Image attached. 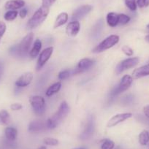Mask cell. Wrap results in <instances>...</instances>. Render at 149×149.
Wrapping results in <instances>:
<instances>
[{
  "mask_svg": "<svg viewBox=\"0 0 149 149\" xmlns=\"http://www.w3.org/2000/svg\"><path fill=\"white\" fill-rule=\"evenodd\" d=\"M69 113H70V107L67 102L64 101L61 102L58 110L54 113V115L46 121L48 129L50 130L55 129L67 117Z\"/></svg>",
  "mask_w": 149,
  "mask_h": 149,
  "instance_id": "obj_1",
  "label": "cell"
},
{
  "mask_svg": "<svg viewBox=\"0 0 149 149\" xmlns=\"http://www.w3.org/2000/svg\"><path fill=\"white\" fill-rule=\"evenodd\" d=\"M49 9L50 8H45L43 6L40 8L34 13L31 18L29 20L28 23H27V27L30 29H33L42 24L48 17V13H49Z\"/></svg>",
  "mask_w": 149,
  "mask_h": 149,
  "instance_id": "obj_2",
  "label": "cell"
},
{
  "mask_svg": "<svg viewBox=\"0 0 149 149\" xmlns=\"http://www.w3.org/2000/svg\"><path fill=\"white\" fill-rule=\"evenodd\" d=\"M119 36L116 35V34L109 36L107 38H105L104 40L102 41L98 45H97L92 50V52L95 53V54H98V53H102L103 51H106V50L110 49L112 47H113L114 45H116L119 42Z\"/></svg>",
  "mask_w": 149,
  "mask_h": 149,
  "instance_id": "obj_3",
  "label": "cell"
},
{
  "mask_svg": "<svg viewBox=\"0 0 149 149\" xmlns=\"http://www.w3.org/2000/svg\"><path fill=\"white\" fill-rule=\"evenodd\" d=\"M29 102L33 111L37 116H42L45 112V99L41 96H31L29 98Z\"/></svg>",
  "mask_w": 149,
  "mask_h": 149,
  "instance_id": "obj_4",
  "label": "cell"
},
{
  "mask_svg": "<svg viewBox=\"0 0 149 149\" xmlns=\"http://www.w3.org/2000/svg\"><path fill=\"white\" fill-rule=\"evenodd\" d=\"M133 83V78L129 74H125L124 76L122 77L121 81L118 84V85L114 88L110 93V95L112 97H115V96L118 95L121 93L127 91Z\"/></svg>",
  "mask_w": 149,
  "mask_h": 149,
  "instance_id": "obj_5",
  "label": "cell"
},
{
  "mask_svg": "<svg viewBox=\"0 0 149 149\" xmlns=\"http://www.w3.org/2000/svg\"><path fill=\"white\" fill-rule=\"evenodd\" d=\"M139 61H140V58L138 57H132V58H126L118 63V65L116 67V73L117 74H119L126 70L133 68L138 64Z\"/></svg>",
  "mask_w": 149,
  "mask_h": 149,
  "instance_id": "obj_6",
  "label": "cell"
},
{
  "mask_svg": "<svg viewBox=\"0 0 149 149\" xmlns=\"http://www.w3.org/2000/svg\"><path fill=\"white\" fill-rule=\"evenodd\" d=\"M34 40V34L33 33H29L26 34L25 37L22 39V40L18 44V49H19L20 57H26L28 54L29 51L30 49L31 44Z\"/></svg>",
  "mask_w": 149,
  "mask_h": 149,
  "instance_id": "obj_7",
  "label": "cell"
},
{
  "mask_svg": "<svg viewBox=\"0 0 149 149\" xmlns=\"http://www.w3.org/2000/svg\"><path fill=\"white\" fill-rule=\"evenodd\" d=\"M95 130V120L93 116H89L87 121L86 125L84 131L80 135V138L82 140H86L93 135Z\"/></svg>",
  "mask_w": 149,
  "mask_h": 149,
  "instance_id": "obj_8",
  "label": "cell"
},
{
  "mask_svg": "<svg viewBox=\"0 0 149 149\" xmlns=\"http://www.w3.org/2000/svg\"><path fill=\"white\" fill-rule=\"evenodd\" d=\"M95 61L88 58H85L79 61L77 64L76 67L74 70H72V74H80L89 70L91 67L94 66Z\"/></svg>",
  "mask_w": 149,
  "mask_h": 149,
  "instance_id": "obj_9",
  "label": "cell"
},
{
  "mask_svg": "<svg viewBox=\"0 0 149 149\" xmlns=\"http://www.w3.org/2000/svg\"><path fill=\"white\" fill-rule=\"evenodd\" d=\"M54 52V48L53 47H48V48L44 49L42 52L40 54L37 63V70H40L45 64L47 61L50 59Z\"/></svg>",
  "mask_w": 149,
  "mask_h": 149,
  "instance_id": "obj_10",
  "label": "cell"
},
{
  "mask_svg": "<svg viewBox=\"0 0 149 149\" xmlns=\"http://www.w3.org/2000/svg\"><path fill=\"white\" fill-rule=\"evenodd\" d=\"M132 116V113H124L116 114V115L113 116L109 120L108 122H107V127H109V128L115 127V126L118 125L120 123H122L126 120L129 119Z\"/></svg>",
  "mask_w": 149,
  "mask_h": 149,
  "instance_id": "obj_11",
  "label": "cell"
},
{
  "mask_svg": "<svg viewBox=\"0 0 149 149\" xmlns=\"http://www.w3.org/2000/svg\"><path fill=\"white\" fill-rule=\"evenodd\" d=\"M91 10H92V6H91V5H82V6L77 8V9L73 12L72 19L73 21H78V20L82 19L83 18H84L86 15H87L90 12H91Z\"/></svg>",
  "mask_w": 149,
  "mask_h": 149,
  "instance_id": "obj_12",
  "label": "cell"
},
{
  "mask_svg": "<svg viewBox=\"0 0 149 149\" xmlns=\"http://www.w3.org/2000/svg\"><path fill=\"white\" fill-rule=\"evenodd\" d=\"M33 74L31 72H25L19 77L15 81V86L18 88H24L30 85L33 80Z\"/></svg>",
  "mask_w": 149,
  "mask_h": 149,
  "instance_id": "obj_13",
  "label": "cell"
},
{
  "mask_svg": "<svg viewBox=\"0 0 149 149\" xmlns=\"http://www.w3.org/2000/svg\"><path fill=\"white\" fill-rule=\"evenodd\" d=\"M45 129H48L46 123L43 122L42 121H33L29 124L28 127L29 131L31 132H40L44 131Z\"/></svg>",
  "mask_w": 149,
  "mask_h": 149,
  "instance_id": "obj_14",
  "label": "cell"
},
{
  "mask_svg": "<svg viewBox=\"0 0 149 149\" xmlns=\"http://www.w3.org/2000/svg\"><path fill=\"white\" fill-rule=\"evenodd\" d=\"M81 30V24L78 21H72L69 23L66 28V32L69 36L75 37Z\"/></svg>",
  "mask_w": 149,
  "mask_h": 149,
  "instance_id": "obj_15",
  "label": "cell"
},
{
  "mask_svg": "<svg viewBox=\"0 0 149 149\" xmlns=\"http://www.w3.org/2000/svg\"><path fill=\"white\" fill-rule=\"evenodd\" d=\"M146 76H149V64L135 69L132 72V78H135V79Z\"/></svg>",
  "mask_w": 149,
  "mask_h": 149,
  "instance_id": "obj_16",
  "label": "cell"
},
{
  "mask_svg": "<svg viewBox=\"0 0 149 149\" xmlns=\"http://www.w3.org/2000/svg\"><path fill=\"white\" fill-rule=\"evenodd\" d=\"M25 5V2L24 0H9L5 3V8L9 10H16L21 9Z\"/></svg>",
  "mask_w": 149,
  "mask_h": 149,
  "instance_id": "obj_17",
  "label": "cell"
},
{
  "mask_svg": "<svg viewBox=\"0 0 149 149\" xmlns=\"http://www.w3.org/2000/svg\"><path fill=\"white\" fill-rule=\"evenodd\" d=\"M103 27H104V22H103V20L100 19L95 24H94V26L91 29V37L94 38V39H97V37H99V36L101 34L102 31Z\"/></svg>",
  "mask_w": 149,
  "mask_h": 149,
  "instance_id": "obj_18",
  "label": "cell"
},
{
  "mask_svg": "<svg viewBox=\"0 0 149 149\" xmlns=\"http://www.w3.org/2000/svg\"><path fill=\"white\" fill-rule=\"evenodd\" d=\"M41 48H42V42H41L40 40L39 39L36 40L35 42H34L32 48H31V51H29L30 57L32 58H34L35 57H37V56L40 54Z\"/></svg>",
  "mask_w": 149,
  "mask_h": 149,
  "instance_id": "obj_19",
  "label": "cell"
},
{
  "mask_svg": "<svg viewBox=\"0 0 149 149\" xmlns=\"http://www.w3.org/2000/svg\"><path fill=\"white\" fill-rule=\"evenodd\" d=\"M118 14L116 13H109L107 15V23L110 27H116L118 25Z\"/></svg>",
  "mask_w": 149,
  "mask_h": 149,
  "instance_id": "obj_20",
  "label": "cell"
},
{
  "mask_svg": "<svg viewBox=\"0 0 149 149\" xmlns=\"http://www.w3.org/2000/svg\"><path fill=\"white\" fill-rule=\"evenodd\" d=\"M5 134L7 140L10 141H15L18 135V131L15 127H9L5 129Z\"/></svg>",
  "mask_w": 149,
  "mask_h": 149,
  "instance_id": "obj_21",
  "label": "cell"
},
{
  "mask_svg": "<svg viewBox=\"0 0 149 149\" xmlns=\"http://www.w3.org/2000/svg\"><path fill=\"white\" fill-rule=\"evenodd\" d=\"M68 14L67 13H61L59 15L57 16L56 19L55 24H54V29L58 28V27L64 25L68 21Z\"/></svg>",
  "mask_w": 149,
  "mask_h": 149,
  "instance_id": "obj_22",
  "label": "cell"
},
{
  "mask_svg": "<svg viewBox=\"0 0 149 149\" xmlns=\"http://www.w3.org/2000/svg\"><path fill=\"white\" fill-rule=\"evenodd\" d=\"M61 88V82H56L53 85L50 86L47 89L45 94L47 97H51V96L54 95L55 94L58 93L60 91Z\"/></svg>",
  "mask_w": 149,
  "mask_h": 149,
  "instance_id": "obj_23",
  "label": "cell"
},
{
  "mask_svg": "<svg viewBox=\"0 0 149 149\" xmlns=\"http://www.w3.org/2000/svg\"><path fill=\"white\" fill-rule=\"evenodd\" d=\"M10 121V116L7 110H2L0 111V125L6 126Z\"/></svg>",
  "mask_w": 149,
  "mask_h": 149,
  "instance_id": "obj_24",
  "label": "cell"
},
{
  "mask_svg": "<svg viewBox=\"0 0 149 149\" xmlns=\"http://www.w3.org/2000/svg\"><path fill=\"white\" fill-rule=\"evenodd\" d=\"M139 143L141 146H146L149 143V132L143 130L140 133L138 137Z\"/></svg>",
  "mask_w": 149,
  "mask_h": 149,
  "instance_id": "obj_25",
  "label": "cell"
},
{
  "mask_svg": "<svg viewBox=\"0 0 149 149\" xmlns=\"http://www.w3.org/2000/svg\"><path fill=\"white\" fill-rule=\"evenodd\" d=\"M115 143L109 139H104L101 142V149H113Z\"/></svg>",
  "mask_w": 149,
  "mask_h": 149,
  "instance_id": "obj_26",
  "label": "cell"
},
{
  "mask_svg": "<svg viewBox=\"0 0 149 149\" xmlns=\"http://www.w3.org/2000/svg\"><path fill=\"white\" fill-rule=\"evenodd\" d=\"M17 16H18V12L16 10H9L5 14L4 18L6 21H12L15 20Z\"/></svg>",
  "mask_w": 149,
  "mask_h": 149,
  "instance_id": "obj_27",
  "label": "cell"
},
{
  "mask_svg": "<svg viewBox=\"0 0 149 149\" xmlns=\"http://www.w3.org/2000/svg\"><path fill=\"white\" fill-rule=\"evenodd\" d=\"M72 74V70H64L63 71H61L58 74V78L59 80H65L67 79L68 78H70Z\"/></svg>",
  "mask_w": 149,
  "mask_h": 149,
  "instance_id": "obj_28",
  "label": "cell"
},
{
  "mask_svg": "<svg viewBox=\"0 0 149 149\" xmlns=\"http://www.w3.org/2000/svg\"><path fill=\"white\" fill-rule=\"evenodd\" d=\"M118 25H125L130 21L131 18L126 14H118Z\"/></svg>",
  "mask_w": 149,
  "mask_h": 149,
  "instance_id": "obj_29",
  "label": "cell"
},
{
  "mask_svg": "<svg viewBox=\"0 0 149 149\" xmlns=\"http://www.w3.org/2000/svg\"><path fill=\"white\" fill-rule=\"evenodd\" d=\"M125 5L130 10L135 11L137 10V0H125Z\"/></svg>",
  "mask_w": 149,
  "mask_h": 149,
  "instance_id": "obj_30",
  "label": "cell"
},
{
  "mask_svg": "<svg viewBox=\"0 0 149 149\" xmlns=\"http://www.w3.org/2000/svg\"><path fill=\"white\" fill-rule=\"evenodd\" d=\"M43 143L45 145L51 146H56L58 144V140L55 138H51V137H46L43 140Z\"/></svg>",
  "mask_w": 149,
  "mask_h": 149,
  "instance_id": "obj_31",
  "label": "cell"
},
{
  "mask_svg": "<svg viewBox=\"0 0 149 149\" xmlns=\"http://www.w3.org/2000/svg\"><path fill=\"white\" fill-rule=\"evenodd\" d=\"M10 54L11 56L14 57H20V54H19V49H18V45H13V46L11 47L9 50Z\"/></svg>",
  "mask_w": 149,
  "mask_h": 149,
  "instance_id": "obj_32",
  "label": "cell"
},
{
  "mask_svg": "<svg viewBox=\"0 0 149 149\" xmlns=\"http://www.w3.org/2000/svg\"><path fill=\"white\" fill-rule=\"evenodd\" d=\"M121 50H122V52L127 56H133V54H134L133 50L128 45H124L122 48H121Z\"/></svg>",
  "mask_w": 149,
  "mask_h": 149,
  "instance_id": "obj_33",
  "label": "cell"
},
{
  "mask_svg": "<svg viewBox=\"0 0 149 149\" xmlns=\"http://www.w3.org/2000/svg\"><path fill=\"white\" fill-rule=\"evenodd\" d=\"M6 29H7L6 24H5L4 22H2V21H0V41H1V40H2L4 34H5V31H6Z\"/></svg>",
  "mask_w": 149,
  "mask_h": 149,
  "instance_id": "obj_34",
  "label": "cell"
},
{
  "mask_svg": "<svg viewBox=\"0 0 149 149\" xmlns=\"http://www.w3.org/2000/svg\"><path fill=\"white\" fill-rule=\"evenodd\" d=\"M56 0H42V6L50 8Z\"/></svg>",
  "mask_w": 149,
  "mask_h": 149,
  "instance_id": "obj_35",
  "label": "cell"
},
{
  "mask_svg": "<svg viewBox=\"0 0 149 149\" xmlns=\"http://www.w3.org/2000/svg\"><path fill=\"white\" fill-rule=\"evenodd\" d=\"M10 108L12 110H20L22 108V105L19 103H14L11 104Z\"/></svg>",
  "mask_w": 149,
  "mask_h": 149,
  "instance_id": "obj_36",
  "label": "cell"
},
{
  "mask_svg": "<svg viewBox=\"0 0 149 149\" xmlns=\"http://www.w3.org/2000/svg\"><path fill=\"white\" fill-rule=\"evenodd\" d=\"M147 1L148 0H137V6H138L139 8H143V7H146Z\"/></svg>",
  "mask_w": 149,
  "mask_h": 149,
  "instance_id": "obj_37",
  "label": "cell"
},
{
  "mask_svg": "<svg viewBox=\"0 0 149 149\" xmlns=\"http://www.w3.org/2000/svg\"><path fill=\"white\" fill-rule=\"evenodd\" d=\"M27 13H28V11H27V10L26 9V8H23V9L20 11L19 15L21 18H26V16Z\"/></svg>",
  "mask_w": 149,
  "mask_h": 149,
  "instance_id": "obj_38",
  "label": "cell"
},
{
  "mask_svg": "<svg viewBox=\"0 0 149 149\" xmlns=\"http://www.w3.org/2000/svg\"><path fill=\"white\" fill-rule=\"evenodd\" d=\"M143 113L146 118H149V105H146L143 107Z\"/></svg>",
  "mask_w": 149,
  "mask_h": 149,
  "instance_id": "obj_39",
  "label": "cell"
},
{
  "mask_svg": "<svg viewBox=\"0 0 149 149\" xmlns=\"http://www.w3.org/2000/svg\"><path fill=\"white\" fill-rule=\"evenodd\" d=\"M145 39H146V40L147 41V42H149V34H148V35L146 36V38H145Z\"/></svg>",
  "mask_w": 149,
  "mask_h": 149,
  "instance_id": "obj_40",
  "label": "cell"
},
{
  "mask_svg": "<svg viewBox=\"0 0 149 149\" xmlns=\"http://www.w3.org/2000/svg\"><path fill=\"white\" fill-rule=\"evenodd\" d=\"M38 149H47V148L45 146H40Z\"/></svg>",
  "mask_w": 149,
  "mask_h": 149,
  "instance_id": "obj_41",
  "label": "cell"
},
{
  "mask_svg": "<svg viewBox=\"0 0 149 149\" xmlns=\"http://www.w3.org/2000/svg\"><path fill=\"white\" fill-rule=\"evenodd\" d=\"M74 149H87L86 147H80V148H74Z\"/></svg>",
  "mask_w": 149,
  "mask_h": 149,
  "instance_id": "obj_42",
  "label": "cell"
},
{
  "mask_svg": "<svg viewBox=\"0 0 149 149\" xmlns=\"http://www.w3.org/2000/svg\"><path fill=\"white\" fill-rule=\"evenodd\" d=\"M146 28H147V30L149 31V24H148L147 26H146Z\"/></svg>",
  "mask_w": 149,
  "mask_h": 149,
  "instance_id": "obj_43",
  "label": "cell"
}]
</instances>
